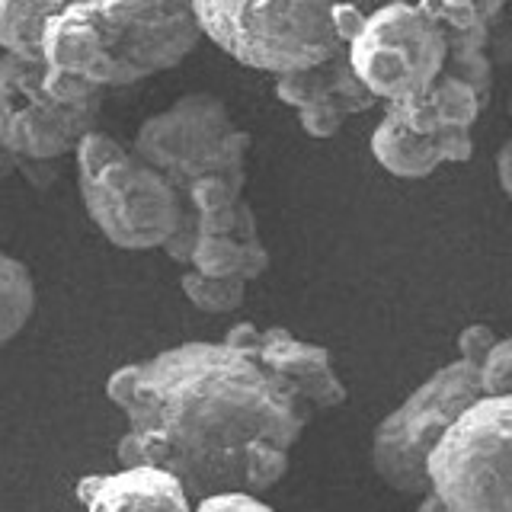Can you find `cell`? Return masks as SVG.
Listing matches in <instances>:
<instances>
[{
    "instance_id": "14",
    "label": "cell",
    "mask_w": 512,
    "mask_h": 512,
    "mask_svg": "<svg viewBox=\"0 0 512 512\" xmlns=\"http://www.w3.org/2000/svg\"><path fill=\"white\" fill-rule=\"evenodd\" d=\"M372 154L378 164L397 180H423V176L436 173L445 157L439 151L436 135H416L404 122H397L391 112H384V119L372 132Z\"/></svg>"
},
{
    "instance_id": "30",
    "label": "cell",
    "mask_w": 512,
    "mask_h": 512,
    "mask_svg": "<svg viewBox=\"0 0 512 512\" xmlns=\"http://www.w3.org/2000/svg\"><path fill=\"white\" fill-rule=\"evenodd\" d=\"M509 4H512V0H509Z\"/></svg>"
},
{
    "instance_id": "10",
    "label": "cell",
    "mask_w": 512,
    "mask_h": 512,
    "mask_svg": "<svg viewBox=\"0 0 512 512\" xmlns=\"http://www.w3.org/2000/svg\"><path fill=\"white\" fill-rule=\"evenodd\" d=\"M276 96L298 112L304 135L311 138H333L349 116L381 103L352 71L346 48L311 68L276 74Z\"/></svg>"
},
{
    "instance_id": "29",
    "label": "cell",
    "mask_w": 512,
    "mask_h": 512,
    "mask_svg": "<svg viewBox=\"0 0 512 512\" xmlns=\"http://www.w3.org/2000/svg\"><path fill=\"white\" fill-rule=\"evenodd\" d=\"M410 4H420V0H410Z\"/></svg>"
},
{
    "instance_id": "22",
    "label": "cell",
    "mask_w": 512,
    "mask_h": 512,
    "mask_svg": "<svg viewBox=\"0 0 512 512\" xmlns=\"http://www.w3.org/2000/svg\"><path fill=\"white\" fill-rule=\"evenodd\" d=\"M480 391L484 394H512V336H500L480 362Z\"/></svg>"
},
{
    "instance_id": "9",
    "label": "cell",
    "mask_w": 512,
    "mask_h": 512,
    "mask_svg": "<svg viewBox=\"0 0 512 512\" xmlns=\"http://www.w3.org/2000/svg\"><path fill=\"white\" fill-rule=\"evenodd\" d=\"M42 61L100 90L138 84L128 0H71L61 7L42 32Z\"/></svg>"
},
{
    "instance_id": "26",
    "label": "cell",
    "mask_w": 512,
    "mask_h": 512,
    "mask_svg": "<svg viewBox=\"0 0 512 512\" xmlns=\"http://www.w3.org/2000/svg\"><path fill=\"white\" fill-rule=\"evenodd\" d=\"M436 141H439V151L445 157V164H464V160H471V154H474L471 128L445 125V128H439V132H436Z\"/></svg>"
},
{
    "instance_id": "8",
    "label": "cell",
    "mask_w": 512,
    "mask_h": 512,
    "mask_svg": "<svg viewBox=\"0 0 512 512\" xmlns=\"http://www.w3.org/2000/svg\"><path fill=\"white\" fill-rule=\"evenodd\" d=\"M106 93L84 103H61L45 90V61L0 55V144L32 160H61L74 154L100 122Z\"/></svg>"
},
{
    "instance_id": "16",
    "label": "cell",
    "mask_w": 512,
    "mask_h": 512,
    "mask_svg": "<svg viewBox=\"0 0 512 512\" xmlns=\"http://www.w3.org/2000/svg\"><path fill=\"white\" fill-rule=\"evenodd\" d=\"M71 0H0V52L42 58L48 20Z\"/></svg>"
},
{
    "instance_id": "25",
    "label": "cell",
    "mask_w": 512,
    "mask_h": 512,
    "mask_svg": "<svg viewBox=\"0 0 512 512\" xmlns=\"http://www.w3.org/2000/svg\"><path fill=\"white\" fill-rule=\"evenodd\" d=\"M196 240H199V224H196V212L186 205V215L180 221V228H176L170 237H167V244L160 247L173 263H180V266H189V256H192V247H196Z\"/></svg>"
},
{
    "instance_id": "24",
    "label": "cell",
    "mask_w": 512,
    "mask_h": 512,
    "mask_svg": "<svg viewBox=\"0 0 512 512\" xmlns=\"http://www.w3.org/2000/svg\"><path fill=\"white\" fill-rule=\"evenodd\" d=\"M496 340H500V336L493 333V327H487V324H471V327H464L458 333V356L464 362H471V365L480 368V362L487 359V352L493 349Z\"/></svg>"
},
{
    "instance_id": "4",
    "label": "cell",
    "mask_w": 512,
    "mask_h": 512,
    "mask_svg": "<svg viewBox=\"0 0 512 512\" xmlns=\"http://www.w3.org/2000/svg\"><path fill=\"white\" fill-rule=\"evenodd\" d=\"M429 487L448 512H512V394H480L448 423Z\"/></svg>"
},
{
    "instance_id": "23",
    "label": "cell",
    "mask_w": 512,
    "mask_h": 512,
    "mask_svg": "<svg viewBox=\"0 0 512 512\" xmlns=\"http://www.w3.org/2000/svg\"><path fill=\"white\" fill-rule=\"evenodd\" d=\"M192 509H202V512H228V509H253V512H266L269 503L263 500L260 493H250V490H218V493H208L202 500H196Z\"/></svg>"
},
{
    "instance_id": "5",
    "label": "cell",
    "mask_w": 512,
    "mask_h": 512,
    "mask_svg": "<svg viewBox=\"0 0 512 512\" xmlns=\"http://www.w3.org/2000/svg\"><path fill=\"white\" fill-rule=\"evenodd\" d=\"M477 365L455 359L432 372L404 404L394 407L372 432V468L397 493L426 496L429 452L436 448L448 423L480 397Z\"/></svg>"
},
{
    "instance_id": "11",
    "label": "cell",
    "mask_w": 512,
    "mask_h": 512,
    "mask_svg": "<svg viewBox=\"0 0 512 512\" xmlns=\"http://www.w3.org/2000/svg\"><path fill=\"white\" fill-rule=\"evenodd\" d=\"M132 7V64L138 80L186 61L205 39L192 0H128Z\"/></svg>"
},
{
    "instance_id": "27",
    "label": "cell",
    "mask_w": 512,
    "mask_h": 512,
    "mask_svg": "<svg viewBox=\"0 0 512 512\" xmlns=\"http://www.w3.org/2000/svg\"><path fill=\"white\" fill-rule=\"evenodd\" d=\"M365 10L362 4H356V0H340L333 10H330V20H333V29H336V36H340L343 45H349L352 39H356V32L365 26Z\"/></svg>"
},
{
    "instance_id": "19",
    "label": "cell",
    "mask_w": 512,
    "mask_h": 512,
    "mask_svg": "<svg viewBox=\"0 0 512 512\" xmlns=\"http://www.w3.org/2000/svg\"><path fill=\"white\" fill-rule=\"evenodd\" d=\"M429 93H432V100H436L442 128L445 125L471 128L480 116V109H484V96L477 93V87L458 74H448V71L439 74V80L429 87Z\"/></svg>"
},
{
    "instance_id": "12",
    "label": "cell",
    "mask_w": 512,
    "mask_h": 512,
    "mask_svg": "<svg viewBox=\"0 0 512 512\" xmlns=\"http://www.w3.org/2000/svg\"><path fill=\"white\" fill-rule=\"evenodd\" d=\"M77 500L87 509H192V496L183 480L164 464L138 461L122 464L116 474H90L77 480Z\"/></svg>"
},
{
    "instance_id": "1",
    "label": "cell",
    "mask_w": 512,
    "mask_h": 512,
    "mask_svg": "<svg viewBox=\"0 0 512 512\" xmlns=\"http://www.w3.org/2000/svg\"><path fill=\"white\" fill-rule=\"evenodd\" d=\"M106 397L122 410V464H164L196 500L218 490L263 493L288 474L311 404L260 352L244 320L218 343H180L116 368Z\"/></svg>"
},
{
    "instance_id": "2",
    "label": "cell",
    "mask_w": 512,
    "mask_h": 512,
    "mask_svg": "<svg viewBox=\"0 0 512 512\" xmlns=\"http://www.w3.org/2000/svg\"><path fill=\"white\" fill-rule=\"evenodd\" d=\"M84 212L112 247L160 250L186 215V192L148 157L93 128L74 148Z\"/></svg>"
},
{
    "instance_id": "28",
    "label": "cell",
    "mask_w": 512,
    "mask_h": 512,
    "mask_svg": "<svg viewBox=\"0 0 512 512\" xmlns=\"http://www.w3.org/2000/svg\"><path fill=\"white\" fill-rule=\"evenodd\" d=\"M496 180H500V189L512 199V138L500 144L496 151Z\"/></svg>"
},
{
    "instance_id": "18",
    "label": "cell",
    "mask_w": 512,
    "mask_h": 512,
    "mask_svg": "<svg viewBox=\"0 0 512 512\" xmlns=\"http://www.w3.org/2000/svg\"><path fill=\"white\" fill-rule=\"evenodd\" d=\"M247 279L244 276H205V272L186 266L180 288L192 308L205 314H231L247 298Z\"/></svg>"
},
{
    "instance_id": "20",
    "label": "cell",
    "mask_w": 512,
    "mask_h": 512,
    "mask_svg": "<svg viewBox=\"0 0 512 512\" xmlns=\"http://www.w3.org/2000/svg\"><path fill=\"white\" fill-rule=\"evenodd\" d=\"M445 71L448 74H458V77L468 80V84H474L477 93L484 96V103H487L490 87H493V61L487 55V45H471V42L448 39Z\"/></svg>"
},
{
    "instance_id": "13",
    "label": "cell",
    "mask_w": 512,
    "mask_h": 512,
    "mask_svg": "<svg viewBox=\"0 0 512 512\" xmlns=\"http://www.w3.org/2000/svg\"><path fill=\"white\" fill-rule=\"evenodd\" d=\"M260 352L276 372L292 381L311 410H333L346 400V384L333 372L330 352L317 343H304L285 327L260 330Z\"/></svg>"
},
{
    "instance_id": "7",
    "label": "cell",
    "mask_w": 512,
    "mask_h": 512,
    "mask_svg": "<svg viewBox=\"0 0 512 512\" xmlns=\"http://www.w3.org/2000/svg\"><path fill=\"white\" fill-rule=\"evenodd\" d=\"M352 71L381 103L429 90L445 71L448 32L423 4L388 0L346 45Z\"/></svg>"
},
{
    "instance_id": "17",
    "label": "cell",
    "mask_w": 512,
    "mask_h": 512,
    "mask_svg": "<svg viewBox=\"0 0 512 512\" xmlns=\"http://www.w3.org/2000/svg\"><path fill=\"white\" fill-rule=\"evenodd\" d=\"M36 314V279L29 266L0 250V349L13 343Z\"/></svg>"
},
{
    "instance_id": "3",
    "label": "cell",
    "mask_w": 512,
    "mask_h": 512,
    "mask_svg": "<svg viewBox=\"0 0 512 512\" xmlns=\"http://www.w3.org/2000/svg\"><path fill=\"white\" fill-rule=\"evenodd\" d=\"M336 4L340 0H192L205 39L244 68L272 77L311 68L346 48L330 20Z\"/></svg>"
},
{
    "instance_id": "6",
    "label": "cell",
    "mask_w": 512,
    "mask_h": 512,
    "mask_svg": "<svg viewBox=\"0 0 512 512\" xmlns=\"http://www.w3.org/2000/svg\"><path fill=\"white\" fill-rule=\"evenodd\" d=\"M132 148L186 192L208 173L231 176L247 186L250 132L237 128L228 106L215 93H186L167 109L141 122Z\"/></svg>"
},
{
    "instance_id": "15",
    "label": "cell",
    "mask_w": 512,
    "mask_h": 512,
    "mask_svg": "<svg viewBox=\"0 0 512 512\" xmlns=\"http://www.w3.org/2000/svg\"><path fill=\"white\" fill-rule=\"evenodd\" d=\"M189 266L205 276H244L247 282H256L269 269V250L260 237L199 234Z\"/></svg>"
},
{
    "instance_id": "21",
    "label": "cell",
    "mask_w": 512,
    "mask_h": 512,
    "mask_svg": "<svg viewBox=\"0 0 512 512\" xmlns=\"http://www.w3.org/2000/svg\"><path fill=\"white\" fill-rule=\"evenodd\" d=\"M388 112L397 122H404L410 132H416V135H436L439 128H442L436 100H432L429 90H420V93L400 96V100H391Z\"/></svg>"
}]
</instances>
